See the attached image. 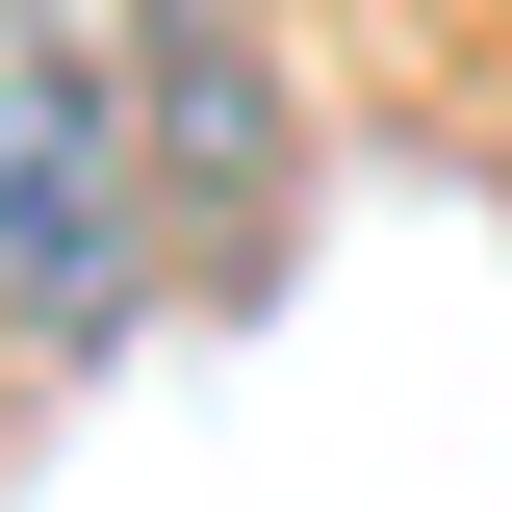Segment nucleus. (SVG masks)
<instances>
[{"instance_id": "1", "label": "nucleus", "mask_w": 512, "mask_h": 512, "mask_svg": "<svg viewBox=\"0 0 512 512\" xmlns=\"http://www.w3.org/2000/svg\"><path fill=\"white\" fill-rule=\"evenodd\" d=\"M0 333H128V128L103 52H0Z\"/></svg>"}, {"instance_id": "2", "label": "nucleus", "mask_w": 512, "mask_h": 512, "mask_svg": "<svg viewBox=\"0 0 512 512\" xmlns=\"http://www.w3.org/2000/svg\"><path fill=\"white\" fill-rule=\"evenodd\" d=\"M154 180H180V256H205V282L282 256V77H256V0H154Z\"/></svg>"}]
</instances>
